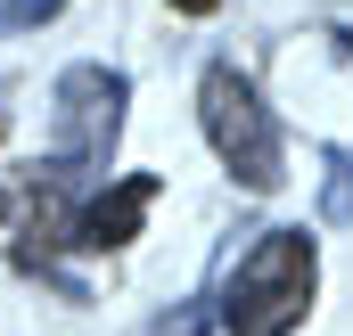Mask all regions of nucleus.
I'll return each instance as SVG.
<instances>
[{
	"label": "nucleus",
	"instance_id": "f257e3e1",
	"mask_svg": "<svg viewBox=\"0 0 353 336\" xmlns=\"http://www.w3.org/2000/svg\"><path fill=\"white\" fill-rule=\"evenodd\" d=\"M312 279L321 254L304 230H263L239 254V271L222 279V336H288L312 312Z\"/></svg>",
	"mask_w": 353,
	"mask_h": 336
},
{
	"label": "nucleus",
	"instance_id": "f03ea898",
	"mask_svg": "<svg viewBox=\"0 0 353 336\" xmlns=\"http://www.w3.org/2000/svg\"><path fill=\"white\" fill-rule=\"evenodd\" d=\"M197 115H205V140H214V156L239 172L247 189H279L288 180V156H279V123H271V107L255 98V83L239 74V66H205V83H197Z\"/></svg>",
	"mask_w": 353,
	"mask_h": 336
},
{
	"label": "nucleus",
	"instance_id": "7ed1b4c3",
	"mask_svg": "<svg viewBox=\"0 0 353 336\" xmlns=\"http://www.w3.org/2000/svg\"><path fill=\"white\" fill-rule=\"evenodd\" d=\"M132 83L115 66H66L50 90V172H99L115 156Z\"/></svg>",
	"mask_w": 353,
	"mask_h": 336
},
{
	"label": "nucleus",
	"instance_id": "20e7f679",
	"mask_svg": "<svg viewBox=\"0 0 353 336\" xmlns=\"http://www.w3.org/2000/svg\"><path fill=\"white\" fill-rule=\"evenodd\" d=\"M157 205V172H132V180H115L107 197H90L83 205V222H74V246H132L140 238V213Z\"/></svg>",
	"mask_w": 353,
	"mask_h": 336
},
{
	"label": "nucleus",
	"instance_id": "39448f33",
	"mask_svg": "<svg viewBox=\"0 0 353 336\" xmlns=\"http://www.w3.org/2000/svg\"><path fill=\"white\" fill-rule=\"evenodd\" d=\"M321 213L329 222H353V156L329 148V180H321Z\"/></svg>",
	"mask_w": 353,
	"mask_h": 336
},
{
	"label": "nucleus",
	"instance_id": "423d86ee",
	"mask_svg": "<svg viewBox=\"0 0 353 336\" xmlns=\"http://www.w3.org/2000/svg\"><path fill=\"white\" fill-rule=\"evenodd\" d=\"M41 17H58V0H0V33H17V25H41Z\"/></svg>",
	"mask_w": 353,
	"mask_h": 336
},
{
	"label": "nucleus",
	"instance_id": "0eeeda50",
	"mask_svg": "<svg viewBox=\"0 0 353 336\" xmlns=\"http://www.w3.org/2000/svg\"><path fill=\"white\" fill-rule=\"evenodd\" d=\"M173 8L181 17H205V8H222V0H173Z\"/></svg>",
	"mask_w": 353,
	"mask_h": 336
},
{
	"label": "nucleus",
	"instance_id": "6e6552de",
	"mask_svg": "<svg viewBox=\"0 0 353 336\" xmlns=\"http://www.w3.org/2000/svg\"><path fill=\"white\" fill-rule=\"evenodd\" d=\"M0 213H8V197H0Z\"/></svg>",
	"mask_w": 353,
	"mask_h": 336
}]
</instances>
